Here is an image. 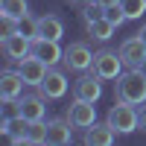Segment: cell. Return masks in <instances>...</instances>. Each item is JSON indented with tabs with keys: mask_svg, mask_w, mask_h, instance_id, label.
Here are the masks:
<instances>
[{
	"mask_svg": "<svg viewBox=\"0 0 146 146\" xmlns=\"http://www.w3.org/2000/svg\"><path fill=\"white\" fill-rule=\"evenodd\" d=\"M114 85H117V100L131 102V105H143L146 102V76L137 67H131L129 73H120Z\"/></svg>",
	"mask_w": 146,
	"mask_h": 146,
	"instance_id": "cell-1",
	"label": "cell"
},
{
	"mask_svg": "<svg viewBox=\"0 0 146 146\" xmlns=\"http://www.w3.org/2000/svg\"><path fill=\"white\" fill-rule=\"evenodd\" d=\"M137 120H140V111H137L131 102H123V100H120L111 111H108V120H105V123L111 126L114 131H120V135H129V131L137 129Z\"/></svg>",
	"mask_w": 146,
	"mask_h": 146,
	"instance_id": "cell-2",
	"label": "cell"
},
{
	"mask_svg": "<svg viewBox=\"0 0 146 146\" xmlns=\"http://www.w3.org/2000/svg\"><path fill=\"white\" fill-rule=\"evenodd\" d=\"M91 70L100 76L102 82H108V79H117L120 73H123V58H120V53H114V50H100L94 56V64H91Z\"/></svg>",
	"mask_w": 146,
	"mask_h": 146,
	"instance_id": "cell-3",
	"label": "cell"
},
{
	"mask_svg": "<svg viewBox=\"0 0 146 146\" xmlns=\"http://www.w3.org/2000/svg\"><path fill=\"white\" fill-rule=\"evenodd\" d=\"M3 53L9 58H15V62H21V58H27L32 53V41L27 38V35H21L18 29L9 27V32L3 35Z\"/></svg>",
	"mask_w": 146,
	"mask_h": 146,
	"instance_id": "cell-4",
	"label": "cell"
},
{
	"mask_svg": "<svg viewBox=\"0 0 146 146\" xmlns=\"http://www.w3.org/2000/svg\"><path fill=\"white\" fill-rule=\"evenodd\" d=\"M18 70H21V76L27 79V85H35V88H38V85L44 82V76H47V70H50V64L29 53L27 58H21V62H18Z\"/></svg>",
	"mask_w": 146,
	"mask_h": 146,
	"instance_id": "cell-5",
	"label": "cell"
},
{
	"mask_svg": "<svg viewBox=\"0 0 146 146\" xmlns=\"http://www.w3.org/2000/svg\"><path fill=\"white\" fill-rule=\"evenodd\" d=\"M94 56H96V53H91V47H88V44H70L67 50H64V64H67L70 70L85 73V70H91Z\"/></svg>",
	"mask_w": 146,
	"mask_h": 146,
	"instance_id": "cell-6",
	"label": "cell"
},
{
	"mask_svg": "<svg viewBox=\"0 0 146 146\" xmlns=\"http://www.w3.org/2000/svg\"><path fill=\"white\" fill-rule=\"evenodd\" d=\"M67 120L73 123V129H91L96 123V108L88 100H76L67 111Z\"/></svg>",
	"mask_w": 146,
	"mask_h": 146,
	"instance_id": "cell-7",
	"label": "cell"
},
{
	"mask_svg": "<svg viewBox=\"0 0 146 146\" xmlns=\"http://www.w3.org/2000/svg\"><path fill=\"white\" fill-rule=\"evenodd\" d=\"M102 79L96 76V73H85L82 79H76L73 85V94H76V100H88V102H96L102 96Z\"/></svg>",
	"mask_w": 146,
	"mask_h": 146,
	"instance_id": "cell-8",
	"label": "cell"
},
{
	"mask_svg": "<svg viewBox=\"0 0 146 146\" xmlns=\"http://www.w3.org/2000/svg\"><path fill=\"white\" fill-rule=\"evenodd\" d=\"M32 56H38L50 67L56 62H64V50L58 47V41H50V38H32Z\"/></svg>",
	"mask_w": 146,
	"mask_h": 146,
	"instance_id": "cell-9",
	"label": "cell"
},
{
	"mask_svg": "<svg viewBox=\"0 0 146 146\" xmlns=\"http://www.w3.org/2000/svg\"><path fill=\"white\" fill-rule=\"evenodd\" d=\"M41 88V96H47V100H58V96L67 94V76L62 70H47L44 82L38 85Z\"/></svg>",
	"mask_w": 146,
	"mask_h": 146,
	"instance_id": "cell-10",
	"label": "cell"
},
{
	"mask_svg": "<svg viewBox=\"0 0 146 146\" xmlns=\"http://www.w3.org/2000/svg\"><path fill=\"white\" fill-rule=\"evenodd\" d=\"M0 131H3V135L12 140V143H29V120L27 117H6L3 123H0Z\"/></svg>",
	"mask_w": 146,
	"mask_h": 146,
	"instance_id": "cell-11",
	"label": "cell"
},
{
	"mask_svg": "<svg viewBox=\"0 0 146 146\" xmlns=\"http://www.w3.org/2000/svg\"><path fill=\"white\" fill-rule=\"evenodd\" d=\"M23 85H27V79L21 76V70H3L0 73V96L3 100H18L23 94Z\"/></svg>",
	"mask_w": 146,
	"mask_h": 146,
	"instance_id": "cell-12",
	"label": "cell"
},
{
	"mask_svg": "<svg viewBox=\"0 0 146 146\" xmlns=\"http://www.w3.org/2000/svg\"><path fill=\"white\" fill-rule=\"evenodd\" d=\"M120 58H123V64H126V67H137L143 58H146V44L140 41V35L120 44Z\"/></svg>",
	"mask_w": 146,
	"mask_h": 146,
	"instance_id": "cell-13",
	"label": "cell"
},
{
	"mask_svg": "<svg viewBox=\"0 0 146 146\" xmlns=\"http://www.w3.org/2000/svg\"><path fill=\"white\" fill-rule=\"evenodd\" d=\"M114 135H117V131L108 123H94L88 131H85V143H88V146H111Z\"/></svg>",
	"mask_w": 146,
	"mask_h": 146,
	"instance_id": "cell-14",
	"label": "cell"
},
{
	"mask_svg": "<svg viewBox=\"0 0 146 146\" xmlns=\"http://www.w3.org/2000/svg\"><path fill=\"white\" fill-rule=\"evenodd\" d=\"M44 100H47V96H23V100H21V117H27L29 123L44 120V114H47Z\"/></svg>",
	"mask_w": 146,
	"mask_h": 146,
	"instance_id": "cell-15",
	"label": "cell"
},
{
	"mask_svg": "<svg viewBox=\"0 0 146 146\" xmlns=\"http://www.w3.org/2000/svg\"><path fill=\"white\" fill-rule=\"evenodd\" d=\"M70 120H53V123H47V143L53 146H64L70 143Z\"/></svg>",
	"mask_w": 146,
	"mask_h": 146,
	"instance_id": "cell-16",
	"label": "cell"
},
{
	"mask_svg": "<svg viewBox=\"0 0 146 146\" xmlns=\"http://www.w3.org/2000/svg\"><path fill=\"white\" fill-rule=\"evenodd\" d=\"M64 35V27L56 15H44L38 18V38H50V41H58Z\"/></svg>",
	"mask_w": 146,
	"mask_h": 146,
	"instance_id": "cell-17",
	"label": "cell"
},
{
	"mask_svg": "<svg viewBox=\"0 0 146 146\" xmlns=\"http://www.w3.org/2000/svg\"><path fill=\"white\" fill-rule=\"evenodd\" d=\"M114 29H117V27H114V23L108 21L105 15L88 23V35H91V38H96V41H108V38L114 35Z\"/></svg>",
	"mask_w": 146,
	"mask_h": 146,
	"instance_id": "cell-18",
	"label": "cell"
},
{
	"mask_svg": "<svg viewBox=\"0 0 146 146\" xmlns=\"http://www.w3.org/2000/svg\"><path fill=\"white\" fill-rule=\"evenodd\" d=\"M0 12H3V18L9 21V23H15L18 18H23L27 15V0H0Z\"/></svg>",
	"mask_w": 146,
	"mask_h": 146,
	"instance_id": "cell-19",
	"label": "cell"
},
{
	"mask_svg": "<svg viewBox=\"0 0 146 146\" xmlns=\"http://www.w3.org/2000/svg\"><path fill=\"white\" fill-rule=\"evenodd\" d=\"M12 29H18L21 35H27V38L32 41V38H38V18H32L29 12H27L23 18H18V21H15V27H12Z\"/></svg>",
	"mask_w": 146,
	"mask_h": 146,
	"instance_id": "cell-20",
	"label": "cell"
},
{
	"mask_svg": "<svg viewBox=\"0 0 146 146\" xmlns=\"http://www.w3.org/2000/svg\"><path fill=\"white\" fill-rule=\"evenodd\" d=\"M120 6H123V12H126L129 21H137L146 12V0H120Z\"/></svg>",
	"mask_w": 146,
	"mask_h": 146,
	"instance_id": "cell-21",
	"label": "cell"
},
{
	"mask_svg": "<svg viewBox=\"0 0 146 146\" xmlns=\"http://www.w3.org/2000/svg\"><path fill=\"white\" fill-rule=\"evenodd\" d=\"M29 143H47V123L44 120H35V123H29Z\"/></svg>",
	"mask_w": 146,
	"mask_h": 146,
	"instance_id": "cell-22",
	"label": "cell"
},
{
	"mask_svg": "<svg viewBox=\"0 0 146 146\" xmlns=\"http://www.w3.org/2000/svg\"><path fill=\"white\" fill-rule=\"evenodd\" d=\"M105 18L111 21L114 27H120L123 21H129V18H126V12H123V6H120V3H117V6H108V9H105Z\"/></svg>",
	"mask_w": 146,
	"mask_h": 146,
	"instance_id": "cell-23",
	"label": "cell"
},
{
	"mask_svg": "<svg viewBox=\"0 0 146 146\" xmlns=\"http://www.w3.org/2000/svg\"><path fill=\"white\" fill-rule=\"evenodd\" d=\"M137 129L146 131V105H140V120H137Z\"/></svg>",
	"mask_w": 146,
	"mask_h": 146,
	"instance_id": "cell-24",
	"label": "cell"
},
{
	"mask_svg": "<svg viewBox=\"0 0 146 146\" xmlns=\"http://www.w3.org/2000/svg\"><path fill=\"white\" fill-rule=\"evenodd\" d=\"M96 3H100L102 9H108V6H117V3H120V0H96Z\"/></svg>",
	"mask_w": 146,
	"mask_h": 146,
	"instance_id": "cell-25",
	"label": "cell"
},
{
	"mask_svg": "<svg viewBox=\"0 0 146 146\" xmlns=\"http://www.w3.org/2000/svg\"><path fill=\"white\" fill-rule=\"evenodd\" d=\"M140 41L146 44V23H143V27H140Z\"/></svg>",
	"mask_w": 146,
	"mask_h": 146,
	"instance_id": "cell-26",
	"label": "cell"
},
{
	"mask_svg": "<svg viewBox=\"0 0 146 146\" xmlns=\"http://www.w3.org/2000/svg\"><path fill=\"white\" fill-rule=\"evenodd\" d=\"M137 70H140V73H143V76H146V58H143V62L137 64Z\"/></svg>",
	"mask_w": 146,
	"mask_h": 146,
	"instance_id": "cell-27",
	"label": "cell"
},
{
	"mask_svg": "<svg viewBox=\"0 0 146 146\" xmlns=\"http://www.w3.org/2000/svg\"><path fill=\"white\" fill-rule=\"evenodd\" d=\"M76 3H96V0H76Z\"/></svg>",
	"mask_w": 146,
	"mask_h": 146,
	"instance_id": "cell-28",
	"label": "cell"
}]
</instances>
